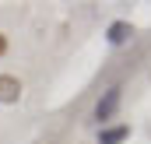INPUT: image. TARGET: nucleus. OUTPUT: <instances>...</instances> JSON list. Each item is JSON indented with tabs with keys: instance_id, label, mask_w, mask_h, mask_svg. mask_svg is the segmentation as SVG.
<instances>
[{
	"instance_id": "nucleus-2",
	"label": "nucleus",
	"mask_w": 151,
	"mask_h": 144,
	"mask_svg": "<svg viewBox=\"0 0 151 144\" xmlns=\"http://www.w3.org/2000/svg\"><path fill=\"white\" fill-rule=\"evenodd\" d=\"M116 102H119V88H109L106 102H99V109H95V116H99V120H109V116H113V109H116Z\"/></svg>"
},
{
	"instance_id": "nucleus-3",
	"label": "nucleus",
	"mask_w": 151,
	"mask_h": 144,
	"mask_svg": "<svg viewBox=\"0 0 151 144\" xmlns=\"http://www.w3.org/2000/svg\"><path fill=\"white\" fill-rule=\"evenodd\" d=\"M127 137V127H116V130H109V134H102V144H116Z\"/></svg>"
},
{
	"instance_id": "nucleus-4",
	"label": "nucleus",
	"mask_w": 151,
	"mask_h": 144,
	"mask_svg": "<svg viewBox=\"0 0 151 144\" xmlns=\"http://www.w3.org/2000/svg\"><path fill=\"white\" fill-rule=\"evenodd\" d=\"M4 49H7V35H0V56H4Z\"/></svg>"
},
{
	"instance_id": "nucleus-1",
	"label": "nucleus",
	"mask_w": 151,
	"mask_h": 144,
	"mask_svg": "<svg viewBox=\"0 0 151 144\" xmlns=\"http://www.w3.org/2000/svg\"><path fill=\"white\" fill-rule=\"evenodd\" d=\"M21 99V81L11 74H0V102H18Z\"/></svg>"
}]
</instances>
